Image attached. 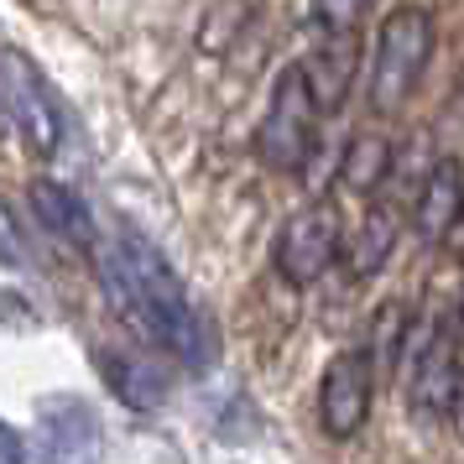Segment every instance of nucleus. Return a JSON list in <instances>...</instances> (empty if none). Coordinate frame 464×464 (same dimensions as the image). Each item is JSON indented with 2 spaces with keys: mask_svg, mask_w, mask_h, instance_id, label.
I'll use <instances>...</instances> for the list:
<instances>
[{
  "mask_svg": "<svg viewBox=\"0 0 464 464\" xmlns=\"http://www.w3.org/2000/svg\"><path fill=\"white\" fill-rule=\"evenodd\" d=\"M100 261V282H105L110 303L168 355H178L183 365H209L214 339L209 324L198 318V308L188 303L183 282L172 276V266L162 261V251L141 240L136 230H126L115 246L94 256Z\"/></svg>",
  "mask_w": 464,
  "mask_h": 464,
  "instance_id": "1",
  "label": "nucleus"
},
{
  "mask_svg": "<svg viewBox=\"0 0 464 464\" xmlns=\"http://www.w3.org/2000/svg\"><path fill=\"white\" fill-rule=\"evenodd\" d=\"M428 58H433V11L418 5V0L392 5L376 32L371 63H365V100H371V110L376 115H401Z\"/></svg>",
  "mask_w": 464,
  "mask_h": 464,
  "instance_id": "2",
  "label": "nucleus"
},
{
  "mask_svg": "<svg viewBox=\"0 0 464 464\" xmlns=\"http://www.w3.org/2000/svg\"><path fill=\"white\" fill-rule=\"evenodd\" d=\"M401 381L412 412L443 422L464 401V360H459V314L412 318V334L401 344Z\"/></svg>",
  "mask_w": 464,
  "mask_h": 464,
  "instance_id": "3",
  "label": "nucleus"
},
{
  "mask_svg": "<svg viewBox=\"0 0 464 464\" xmlns=\"http://www.w3.org/2000/svg\"><path fill=\"white\" fill-rule=\"evenodd\" d=\"M318 115H324V105L308 79V63H287L276 73L261 130H256V157L272 172H303L318 141Z\"/></svg>",
  "mask_w": 464,
  "mask_h": 464,
  "instance_id": "4",
  "label": "nucleus"
},
{
  "mask_svg": "<svg viewBox=\"0 0 464 464\" xmlns=\"http://www.w3.org/2000/svg\"><path fill=\"white\" fill-rule=\"evenodd\" d=\"M339 256H344V225H339V209L329 204V198H318V204H308L303 214H293V219L282 225L272 261H276V272H282V282H293V287H314Z\"/></svg>",
  "mask_w": 464,
  "mask_h": 464,
  "instance_id": "5",
  "label": "nucleus"
},
{
  "mask_svg": "<svg viewBox=\"0 0 464 464\" xmlns=\"http://www.w3.org/2000/svg\"><path fill=\"white\" fill-rule=\"evenodd\" d=\"M0 105H5V121H16L43 157L58 151V141H63V105L53 100L47 79L26 63L22 53H0Z\"/></svg>",
  "mask_w": 464,
  "mask_h": 464,
  "instance_id": "6",
  "label": "nucleus"
},
{
  "mask_svg": "<svg viewBox=\"0 0 464 464\" xmlns=\"http://www.w3.org/2000/svg\"><path fill=\"white\" fill-rule=\"evenodd\" d=\"M376 401V355L371 350H344L329 360L318 381V422L329 439H355Z\"/></svg>",
  "mask_w": 464,
  "mask_h": 464,
  "instance_id": "7",
  "label": "nucleus"
},
{
  "mask_svg": "<svg viewBox=\"0 0 464 464\" xmlns=\"http://www.w3.org/2000/svg\"><path fill=\"white\" fill-rule=\"evenodd\" d=\"M464 219V168L454 157H439L422 172V188L412 198V230L428 246H449Z\"/></svg>",
  "mask_w": 464,
  "mask_h": 464,
  "instance_id": "8",
  "label": "nucleus"
},
{
  "mask_svg": "<svg viewBox=\"0 0 464 464\" xmlns=\"http://www.w3.org/2000/svg\"><path fill=\"white\" fill-rule=\"evenodd\" d=\"M43 449L58 464H89L100 454V422L84 401H47L43 407Z\"/></svg>",
  "mask_w": 464,
  "mask_h": 464,
  "instance_id": "9",
  "label": "nucleus"
},
{
  "mask_svg": "<svg viewBox=\"0 0 464 464\" xmlns=\"http://www.w3.org/2000/svg\"><path fill=\"white\" fill-rule=\"evenodd\" d=\"M32 209H37V219H43L58 240L94 251V219H89L84 198H79L73 188L53 183V178H37V183H32Z\"/></svg>",
  "mask_w": 464,
  "mask_h": 464,
  "instance_id": "10",
  "label": "nucleus"
},
{
  "mask_svg": "<svg viewBox=\"0 0 464 464\" xmlns=\"http://www.w3.org/2000/svg\"><path fill=\"white\" fill-rule=\"evenodd\" d=\"M397 204H371L365 209V219H360V230L350 235V246H344V266H350V276H376L381 266H386V256H392V246H397Z\"/></svg>",
  "mask_w": 464,
  "mask_h": 464,
  "instance_id": "11",
  "label": "nucleus"
},
{
  "mask_svg": "<svg viewBox=\"0 0 464 464\" xmlns=\"http://www.w3.org/2000/svg\"><path fill=\"white\" fill-rule=\"evenodd\" d=\"M355 68H360V32H344V37H324L318 58L308 63V79L318 89V105L339 110L344 89L355 84Z\"/></svg>",
  "mask_w": 464,
  "mask_h": 464,
  "instance_id": "12",
  "label": "nucleus"
},
{
  "mask_svg": "<svg viewBox=\"0 0 464 464\" xmlns=\"http://www.w3.org/2000/svg\"><path fill=\"white\" fill-rule=\"evenodd\" d=\"M392 141L386 136H355L350 147H344V157H339V172H344V188L355 193H376L381 183H386V172H392Z\"/></svg>",
  "mask_w": 464,
  "mask_h": 464,
  "instance_id": "13",
  "label": "nucleus"
},
{
  "mask_svg": "<svg viewBox=\"0 0 464 464\" xmlns=\"http://www.w3.org/2000/svg\"><path fill=\"white\" fill-rule=\"evenodd\" d=\"M110 371V386L130 401V407H151V401H162V381H151L147 365H136V360H105Z\"/></svg>",
  "mask_w": 464,
  "mask_h": 464,
  "instance_id": "14",
  "label": "nucleus"
},
{
  "mask_svg": "<svg viewBox=\"0 0 464 464\" xmlns=\"http://www.w3.org/2000/svg\"><path fill=\"white\" fill-rule=\"evenodd\" d=\"M360 16H365V0H314V26L324 37L360 32Z\"/></svg>",
  "mask_w": 464,
  "mask_h": 464,
  "instance_id": "15",
  "label": "nucleus"
},
{
  "mask_svg": "<svg viewBox=\"0 0 464 464\" xmlns=\"http://www.w3.org/2000/svg\"><path fill=\"white\" fill-rule=\"evenodd\" d=\"M0 464H26V439L11 422H0Z\"/></svg>",
  "mask_w": 464,
  "mask_h": 464,
  "instance_id": "16",
  "label": "nucleus"
},
{
  "mask_svg": "<svg viewBox=\"0 0 464 464\" xmlns=\"http://www.w3.org/2000/svg\"><path fill=\"white\" fill-rule=\"evenodd\" d=\"M0 121H5V105H0Z\"/></svg>",
  "mask_w": 464,
  "mask_h": 464,
  "instance_id": "17",
  "label": "nucleus"
}]
</instances>
